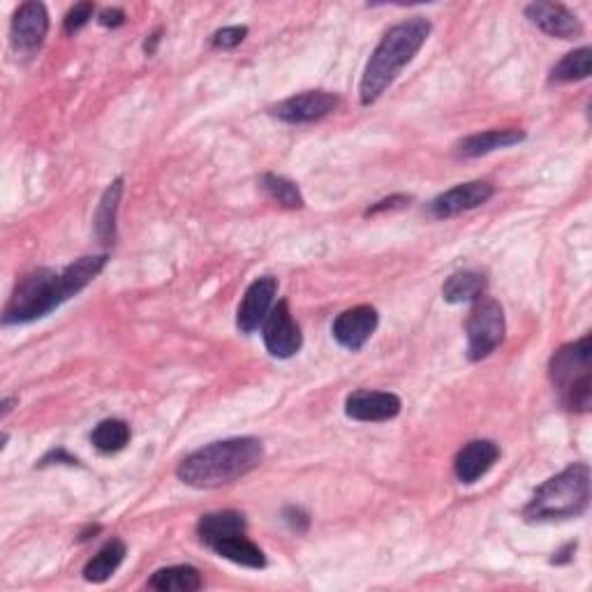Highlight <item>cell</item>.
I'll list each match as a JSON object with an SVG mask.
<instances>
[{
    "instance_id": "19",
    "label": "cell",
    "mask_w": 592,
    "mask_h": 592,
    "mask_svg": "<svg viewBox=\"0 0 592 592\" xmlns=\"http://www.w3.org/2000/svg\"><path fill=\"white\" fill-rule=\"evenodd\" d=\"M211 551L218 553L220 558L234 562V565H241V567H248V569H264L266 567L264 551L259 549L255 542H250V539L246 537V532L222 539V542L211 546Z\"/></svg>"
},
{
    "instance_id": "28",
    "label": "cell",
    "mask_w": 592,
    "mask_h": 592,
    "mask_svg": "<svg viewBox=\"0 0 592 592\" xmlns=\"http://www.w3.org/2000/svg\"><path fill=\"white\" fill-rule=\"evenodd\" d=\"M410 202H412V197H410V195H391V197H384V199H380V202H377V204L368 206L364 216L370 218V216H377V213H384V211L405 209V206L410 204Z\"/></svg>"
},
{
    "instance_id": "8",
    "label": "cell",
    "mask_w": 592,
    "mask_h": 592,
    "mask_svg": "<svg viewBox=\"0 0 592 592\" xmlns=\"http://www.w3.org/2000/svg\"><path fill=\"white\" fill-rule=\"evenodd\" d=\"M340 98L331 91H306L299 95H292L283 102H278L271 109V114L280 118L283 123L290 125H306L327 118L338 109Z\"/></svg>"
},
{
    "instance_id": "24",
    "label": "cell",
    "mask_w": 592,
    "mask_h": 592,
    "mask_svg": "<svg viewBox=\"0 0 592 592\" xmlns=\"http://www.w3.org/2000/svg\"><path fill=\"white\" fill-rule=\"evenodd\" d=\"M592 70V49L581 47L569 51L562 61L551 70L553 84H572V81L588 79Z\"/></svg>"
},
{
    "instance_id": "20",
    "label": "cell",
    "mask_w": 592,
    "mask_h": 592,
    "mask_svg": "<svg viewBox=\"0 0 592 592\" xmlns=\"http://www.w3.org/2000/svg\"><path fill=\"white\" fill-rule=\"evenodd\" d=\"M204 586L202 574L197 567L192 565H174V567H162L151 576L148 588L160 590V592H195Z\"/></svg>"
},
{
    "instance_id": "34",
    "label": "cell",
    "mask_w": 592,
    "mask_h": 592,
    "mask_svg": "<svg viewBox=\"0 0 592 592\" xmlns=\"http://www.w3.org/2000/svg\"><path fill=\"white\" fill-rule=\"evenodd\" d=\"M14 405H19V398L17 396H7V398H3V410H0V414H3V417H7V414L12 412V407Z\"/></svg>"
},
{
    "instance_id": "5",
    "label": "cell",
    "mask_w": 592,
    "mask_h": 592,
    "mask_svg": "<svg viewBox=\"0 0 592 592\" xmlns=\"http://www.w3.org/2000/svg\"><path fill=\"white\" fill-rule=\"evenodd\" d=\"M592 338L586 333L576 343L555 350L549 364V377L560 403L569 412H588L592 401Z\"/></svg>"
},
{
    "instance_id": "16",
    "label": "cell",
    "mask_w": 592,
    "mask_h": 592,
    "mask_svg": "<svg viewBox=\"0 0 592 592\" xmlns=\"http://www.w3.org/2000/svg\"><path fill=\"white\" fill-rule=\"evenodd\" d=\"M525 139L523 130L516 128H505V130H486L479 132V135L465 137L461 144L456 146L458 158H481V155H488L493 151H500V148H509L521 144Z\"/></svg>"
},
{
    "instance_id": "13",
    "label": "cell",
    "mask_w": 592,
    "mask_h": 592,
    "mask_svg": "<svg viewBox=\"0 0 592 592\" xmlns=\"http://www.w3.org/2000/svg\"><path fill=\"white\" fill-rule=\"evenodd\" d=\"M401 398L389 391H354L345 401V414L364 424H380V421L396 419L401 414Z\"/></svg>"
},
{
    "instance_id": "9",
    "label": "cell",
    "mask_w": 592,
    "mask_h": 592,
    "mask_svg": "<svg viewBox=\"0 0 592 592\" xmlns=\"http://www.w3.org/2000/svg\"><path fill=\"white\" fill-rule=\"evenodd\" d=\"M493 195H495V188L486 181L461 183L435 197L433 202L428 204V213H431L435 220H447V218L461 216L465 211L477 209V206L486 204Z\"/></svg>"
},
{
    "instance_id": "22",
    "label": "cell",
    "mask_w": 592,
    "mask_h": 592,
    "mask_svg": "<svg viewBox=\"0 0 592 592\" xmlns=\"http://www.w3.org/2000/svg\"><path fill=\"white\" fill-rule=\"evenodd\" d=\"M125 553H128V549H125V544L121 542V539H111V542H107L105 546H102V549L98 551V555H93V558L86 562L84 579L88 583H105V581H109L111 576L116 574V569L123 565Z\"/></svg>"
},
{
    "instance_id": "23",
    "label": "cell",
    "mask_w": 592,
    "mask_h": 592,
    "mask_svg": "<svg viewBox=\"0 0 592 592\" xmlns=\"http://www.w3.org/2000/svg\"><path fill=\"white\" fill-rule=\"evenodd\" d=\"M130 426L123 419H105L93 428L91 442L100 454H118L130 444Z\"/></svg>"
},
{
    "instance_id": "26",
    "label": "cell",
    "mask_w": 592,
    "mask_h": 592,
    "mask_svg": "<svg viewBox=\"0 0 592 592\" xmlns=\"http://www.w3.org/2000/svg\"><path fill=\"white\" fill-rule=\"evenodd\" d=\"M93 14H95V5L93 3H79V5H74L72 10L68 14H65L63 31L68 33V35L79 33L81 28H84L88 24V21L93 19Z\"/></svg>"
},
{
    "instance_id": "30",
    "label": "cell",
    "mask_w": 592,
    "mask_h": 592,
    "mask_svg": "<svg viewBox=\"0 0 592 592\" xmlns=\"http://www.w3.org/2000/svg\"><path fill=\"white\" fill-rule=\"evenodd\" d=\"M98 24L105 28H121L125 24V12L118 7H107L98 14Z\"/></svg>"
},
{
    "instance_id": "17",
    "label": "cell",
    "mask_w": 592,
    "mask_h": 592,
    "mask_svg": "<svg viewBox=\"0 0 592 592\" xmlns=\"http://www.w3.org/2000/svg\"><path fill=\"white\" fill-rule=\"evenodd\" d=\"M246 528V516L241 512H234V509H225V512H213L199 518L197 535L202 539V544L211 549L213 544L222 542V539L241 535V532H246Z\"/></svg>"
},
{
    "instance_id": "29",
    "label": "cell",
    "mask_w": 592,
    "mask_h": 592,
    "mask_svg": "<svg viewBox=\"0 0 592 592\" xmlns=\"http://www.w3.org/2000/svg\"><path fill=\"white\" fill-rule=\"evenodd\" d=\"M283 518L294 532H299V535H303V532L310 528V516L303 512L301 507H287L283 512Z\"/></svg>"
},
{
    "instance_id": "10",
    "label": "cell",
    "mask_w": 592,
    "mask_h": 592,
    "mask_svg": "<svg viewBox=\"0 0 592 592\" xmlns=\"http://www.w3.org/2000/svg\"><path fill=\"white\" fill-rule=\"evenodd\" d=\"M276 294H278V280L273 276H262L253 280L241 299L239 313H236V327L246 333V336L255 333L259 327H262L266 317H269Z\"/></svg>"
},
{
    "instance_id": "18",
    "label": "cell",
    "mask_w": 592,
    "mask_h": 592,
    "mask_svg": "<svg viewBox=\"0 0 592 592\" xmlns=\"http://www.w3.org/2000/svg\"><path fill=\"white\" fill-rule=\"evenodd\" d=\"M486 276L479 271H456L442 285V299L447 303H475L486 294Z\"/></svg>"
},
{
    "instance_id": "32",
    "label": "cell",
    "mask_w": 592,
    "mask_h": 592,
    "mask_svg": "<svg viewBox=\"0 0 592 592\" xmlns=\"http://www.w3.org/2000/svg\"><path fill=\"white\" fill-rule=\"evenodd\" d=\"M574 551H576V544H567V546H565V549H562V551H558V553H555V558H553L551 562H553V565H565V562H569V560H572V555H574Z\"/></svg>"
},
{
    "instance_id": "14",
    "label": "cell",
    "mask_w": 592,
    "mask_h": 592,
    "mask_svg": "<svg viewBox=\"0 0 592 592\" xmlns=\"http://www.w3.org/2000/svg\"><path fill=\"white\" fill-rule=\"evenodd\" d=\"M525 17H528L539 31L551 37H558V40H579V37H583L581 19L560 3H546V0L530 3L525 7Z\"/></svg>"
},
{
    "instance_id": "2",
    "label": "cell",
    "mask_w": 592,
    "mask_h": 592,
    "mask_svg": "<svg viewBox=\"0 0 592 592\" xmlns=\"http://www.w3.org/2000/svg\"><path fill=\"white\" fill-rule=\"evenodd\" d=\"M264 461V444L257 438H229L192 451L176 468L185 486L220 488L250 475Z\"/></svg>"
},
{
    "instance_id": "31",
    "label": "cell",
    "mask_w": 592,
    "mask_h": 592,
    "mask_svg": "<svg viewBox=\"0 0 592 592\" xmlns=\"http://www.w3.org/2000/svg\"><path fill=\"white\" fill-rule=\"evenodd\" d=\"M51 461H56V463H65V465H79L77 458L70 456L68 451H65V449H51L49 454L44 456L42 461L37 463V465H40V468H44V465H51Z\"/></svg>"
},
{
    "instance_id": "35",
    "label": "cell",
    "mask_w": 592,
    "mask_h": 592,
    "mask_svg": "<svg viewBox=\"0 0 592 592\" xmlns=\"http://www.w3.org/2000/svg\"><path fill=\"white\" fill-rule=\"evenodd\" d=\"M98 532H100V525H95V528H88L86 532H81L79 542H86V539H91V535H98Z\"/></svg>"
},
{
    "instance_id": "11",
    "label": "cell",
    "mask_w": 592,
    "mask_h": 592,
    "mask_svg": "<svg viewBox=\"0 0 592 592\" xmlns=\"http://www.w3.org/2000/svg\"><path fill=\"white\" fill-rule=\"evenodd\" d=\"M380 315L373 306H354L350 310H343L331 324V333L340 347L350 352H359L370 336H373Z\"/></svg>"
},
{
    "instance_id": "3",
    "label": "cell",
    "mask_w": 592,
    "mask_h": 592,
    "mask_svg": "<svg viewBox=\"0 0 592 592\" xmlns=\"http://www.w3.org/2000/svg\"><path fill=\"white\" fill-rule=\"evenodd\" d=\"M431 31V21L424 17H412L384 33L380 44L368 58L364 74H361V105L368 107L382 98V93L394 84L398 74L414 61V56L424 47Z\"/></svg>"
},
{
    "instance_id": "25",
    "label": "cell",
    "mask_w": 592,
    "mask_h": 592,
    "mask_svg": "<svg viewBox=\"0 0 592 592\" xmlns=\"http://www.w3.org/2000/svg\"><path fill=\"white\" fill-rule=\"evenodd\" d=\"M259 185H262V190L273 199V202L285 206V209H303V204H306L299 185L290 179H285V176L264 174L262 179H259Z\"/></svg>"
},
{
    "instance_id": "15",
    "label": "cell",
    "mask_w": 592,
    "mask_h": 592,
    "mask_svg": "<svg viewBox=\"0 0 592 592\" xmlns=\"http://www.w3.org/2000/svg\"><path fill=\"white\" fill-rule=\"evenodd\" d=\"M500 447L493 440H472L456 454L454 472L461 484H475L498 463Z\"/></svg>"
},
{
    "instance_id": "27",
    "label": "cell",
    "mask_w": 592,
    "mask_h": 592,
    "mask_svg": "<svg viewBox=\"0 0 592 592\" xmlns=\"http://www.w3.org/2000/svg\"><path fill=\"white\" fill-rule=\"evenodd\" d=\"M248 37V28L246 26H227L220 28V31L213 33L211 44L216 49H234Z\"/></svg>"
},
{
    "instance_id": "1",
    "label": "cell",
    "mask_w": 592,
    "mask_h": 592,
    "mask_svg": "<svg viewBox=\"0 0 592 592\" xmlns=\"http://www.w3.org/2000/svg\"><path fill=\"white\" fill-rule=\"evenodd\" d=\"M109 262L107 255H86L65 266L63 271L35 269L14 285L10 301L5 303L3 324H28L54 313L58 306L86 290Z\"/></svg>"
},
{
    "instance_id": "12",
    "label": "cell",
    "mask_w": 592,
    "mask_h": 592,
    "mask_svg": "<svg viewBox=\"0 0 592 592\" xmlns=\"http://www.w3.org/2000/svg\"><path fill=\"white\" fill-rule=\"evenodd\" d=\"M49 33V12L42 3H24L14 12L10 35L12 44L19 51H26V54H33L44 44Z\"/></svg>"
},
{
    "instance_id": "33",
    "label": "cell",
    "mask_w": 592,
    "mask_h": 592,
    "mask_svg": "<svg viewBox=\"0 0 592 592\" xmlns=\"http://www.w3.org/2000/svg\"><path fill=\"white\" fill-rule=\"evenodd\" d=\"M160 35H162V28H158V31L146 37V42H144L146 56H153L155 54V49H158V44H160Z\"/></svg>"
},
{
    "instance_id": "4",
    "label": "cell",
    "mask_w": 592,
    "mask_h": 592,
    "mask_svg": "<svg viewBox=\"0 0 592 592\" xmlns=\"http://www.w3.org/2000/svg\"><path fill=\"white\" fill-rule=\"evenodd\" d=\"M590 505V468L588 463H572L560 475L546 479L523 509L528 523H551L579 518Z\"/></svg>"
},
{
    "instance_id": "7",
    "label": "cell",
    "mask_w": 592,
    "mask_h": 592,
    "mask_svg": "<svg viewBox=\"0 0 592 592\" xmlns=\"http://www.w3.org/2000/svg\"><path fill=\"white\" fill-rule=\"evenodd\" d=\"M264 345L266 352L276 359H292L303 345L301 327L290 313V303L285 299L271 308L264 320Z\"/></svg>"
},
{
    "instance_id": "21",
    "label": "cell",
    "mask_w": 592,
    "mask_h": 592,
    "mask_svg": "<svg viewBox=\"0 0 592 592\" xmlns=\"http://www.w3.org/2000/svg\"><path fill=\"white\" fill-rule=\"evenodd\" d=\"M123 195V179H116L109 183V188L102 195L98 211H95V234L105 246H114L116 243V216H118V204H121Z\"/></svg>"
},
{
    "instance_id": "6",
    "label": "cell",
    "mask_w": 592,
    "mask_h": 592,
    "mask_svg": "<svg viewBox=\"0 0 592 592\" xmlns=\"http://www.w3.org/2000/svg\"><path fill=\"white\" fill-rule=\"evenodd\" d=\"M505 310L495 299L481 296L472 306L468 322H465V333H468V359L472 364L491 357L505 340Z\"/></svg>"
}]
</instances>
